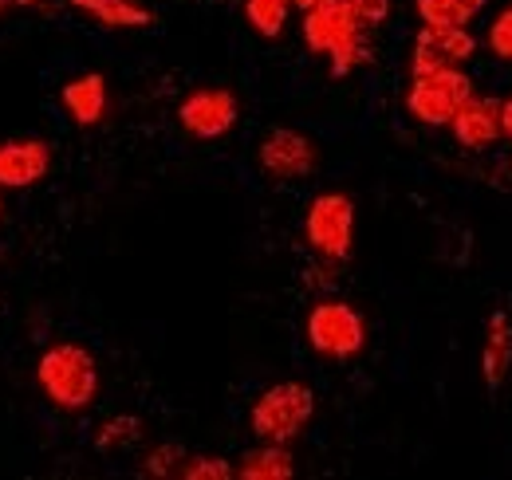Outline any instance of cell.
Instances as JSON below:
<instances>
[{
    "mask_svg": "<svg viewBox=\"0 0 512 480\" xmlns=\"http://www.w3.org/2000/svg\"><path fill=\"white\" fill-rule=\"evenodd\" d=\"M304 233L323 260H347L355 244V201L347 193H320L308 205Z\"/></svg>",
    "mask_w": 512,
    "mask_h": 480,
    "instance_id": "8992f818",
    "label": "cell"
},
{
    "mask_svg": "<svg viewBox=\"0 0 512 480\" xmlns=\"http://www.w3.org/2000/svg\"><path fill=\"white\" fill-rule=\"evenodd\" d=\"M371 28L351 12L347 0H320L304 8V44L320 56H331V75L343 79L355 67L375 60L371 48Z\"/></svg>",
    "mask_w": 512,
    "mask_h": 480,
    "instance_id": "6da1fadb",
    "label": "cell"
},
{
    "mask_svg": "<svg viewBox=\"0 0 512 480\" xmlns=\"http://www.w3.org/2000/svg\"><path fill=\"white\" fill-rule=\"evenodd\" d=\"M71 4L91 12L103 28H146V24H154V16L134 0H71Z\"/></svg>",
    "mask_w": 512,
    "mask_h": 480,
    "instance_id": "9a60e30c",
    "label": "cell"
},
{
    "mask_svg": "<svg viewBox=\"0 0 512 480\" xmlns=\"http://www.w3.org/2000/svg\"><path fill=\"white\" fill-rule=\"evenodd\" d=\"M477 40L469 28H438V24H422L418 40H414V75L418 71H438V67H461L473 60Z\"/></svg>",
    "mask_w": 512,
    "mask_h": 480,
    "instance_id": "9c48e42d",
    "label": "cell"
},
{
    "mask_svg": "<svg viewBox=\"0 0 512 480\" xmlns=\"http://www.w3.org/2000/svg\"><path fill=\"white\" fill-rule=\"evenodd\" d=\"M12 4H36V0H12Z\"/></svg>",
    "mask_w": 512,
    "mask_h": 480,
    "instance_id": "484cf974",
    "label": "cell"
},
{
    "mask_svg": "<svg viewBox=\"0 0 512 480\" xmlns=\"http://www.w3.org/2000/svg\"><path fill=\"white\" fill-rule=\"evenodd\" d=\"M178 477H186V480H229V477H237V469H233L225 457H186V461H182V469H178Z\"/></svg>",
    "mask_w": 512,
    "mask_h": 480,
    "instance_id": "ac0fdd59",
    "label": "cell"
},
{
    "mask_svg": "<svg viewBox=\"0 0 512 480\" xmlns=\"http://www.w3.org/2000/svg\"><path fill=\"white\" fill-rule=\"evenodd\" d=\"M509 366H512V319L505 311H493L489 315V327H485V351H481L485 386L489 390H501V382L509 378Z\"/></svg>",
    "mask_w": 512,
    "mask_h": 480,
    "instance_id": "4fadbf2b",
    "label": "cell"
},
{
    "mask_svg": "<svg viewBox=\"0 0 512 480\" xmlns=\"http://www.w3.org/2000/svg\"><path fill=\"white\" fill-rule=\"evenodd\" d=\"M422 24L438 28H465L485 12V0H414Z\"/></svg>",
    "mask_w": 512,
    "mask_h": 480,
    "instance_id": "2e32d148",
    "label": "cell"
},
{
    "mask_svg": "<svg viewBox=\"0 0 512 480\" xmlns=\"http://www.w3.org/2000/svg\"><path fill=\"white\" fill-rule=\"evenodd\" d=\"M308 343L323 359H351L367 343V323L351 303L323 300L308 311Z\"/></svg>",
    "mask_w": 512,
    "mask_h": 480,
    "instance_id": "5b68a950",
    "label": "cell"
},
{
    "mask_svg": "<svg viewBox=\"0 0 512 480\" xmlns=\"http://www.w3.org/2000/svg\"><path fill=\"white\" fill-rule=\"evenodd\" d=\"M0 213H4V205H0Z\"/></svg>",
    "mask_w": 512,
    "mask_h": 480,
    "instance_id": "4316f807",
    "label": "cell"
},
{
    "mask_svg": "<svg viewBox=\"0 0 512 480\" xmlns=\"http://www.w3.org/2000/svg\"><path fill=\"white\" fill-rule=\"evenodd\" d=\"M489 52H493L497 60L512 63V4L501 8V12L493 16V24H489Z\"/></svg>",
    "mask_w": 512,
    "mask_h": 480,
    "instance_id": "ffe728a7",
    "label": "cell"
},
{
    "mask_svg": "<svg viewBox=\"0 0 512 480\" xmlns=\"http://www.w3.org/2000/svg\"><path fill=\"white\" fill-rule=\"evenodd\" d=\"M8 4H12V0H0V16H4V12H8Z\"/></svg>",
    "mask_w": 512,
    "mask_h": 480,
    "instance_id": "d4e9b609",
    "label": "cell"
},
{
    "mask_svg": "<svg viewBox=\"0 0 512 480\" xmlns=\"http://www.w3.org/2000/svg\"><path fill=\"white\" fill-rule=\"evenodd\" d=\"M453 138L465 146V150H485L501 138V103L497 99H481V95H469L457 115L449 119Z\"/></svg>",
    "mask_w": 512,
    "mask_h": 480,
    "instance_id": "8fae6325",
    "label": "cell"
},
{
    "mask_svg": "<svg viewBox=\"0 0 512 480\" xmlns=\"http://www.w3.org/2000/svg\"><path fill=\"white\" fill-rule=\"evenodd\" d=\"M477 95L473 79L461 67H438V71H418L406 95V111L426 126H449V119L457 115V107Z\"/></svg>",
    "mask_w": 512,
    "mask_h": 480,
    "instance_id": "277c9868",
    "label": "cell"
},
{
    "mask_svg": "<svg viewBox=\"0 0 512 480\" xmlns=\"http://www.w3.org/2000/svg\"><path fill=\"white\" fill-rule=\"evenodd\" d=\"M501 134H509L512 138V95L501 103Z\"/></svg>",
    "mask_w": 512,
    "mask_h": 480,
    "instance_id": "603a6c76",
    "label": "cell"
},
{
    "mask_svg": "<svg viewBox=\"0 0 512 480\" xmlns=\"http://www.w3.org/2000/svg\"><path fill=\"white\" fill-rule=\"evenodd\" d=\"M316 414V394L304 382H276L253 406V433L268 445H288Z\"/></svg>",
    "mask_w": 512,
    "mask_h": 480,
    "instance_id": "3957f363",
    "label": "cell"
},
{
    "mask_svg": "<svg viewBox=\"0 0 512 480\" xmlns=\"http://www.w3.org/2000/svg\"><path fill=\"white\" fill-rule=\"evenodd\" d=\"M178 122H182V130L193 134V138H205V142L209 138H221L237 122V95L225 91V87H201V91H193V95L182 99Z\"/></svg>",
    "mask_w": 512,
    "mask_h": 480,
    "instance_id": "ba28073f",
    "label": "cell"
},
{
    "mask_svg": "<svg viewBox=\"0 0 512 480\" xmlns=\"http://www.w3.org/2000/svg\"><path fill=\"white\" fill-rule=\"evenodd\" d=\"M138 433H142V421H138V418H130V414H127V418H111L107 425H103V429H99L95 445H99V449L107 453V449H119V445H130V441H134Z\"/></svg>",
    "mask_w": 512,
    "mask_h": 480,
    "instance_id": "d6986e66",
    "label": "cell"
},
{
    "mask_svg": "<svg viewBox=\"0 0 512 480\" xmlns=\"http://www.w3.org/2000/svg\"><path fill=\"white\" fill-rule=\"evenodd\" d=\"M296 8H312V4H320V0H292Z\"/></svg>",
    "mask_w": 512,
    "mask_h": 480,
    "instance_id": "cb8c5ba5",
    "label": "cell"
},
{
    "mask_svg": "<svg viewBox=\"0 0 512 480\" xmlns=\"http://www.w3.org/2000/svg\"><path fill=\"white\" fill-rule=\"evenodd\" d=\"M256 162L268 178L276 181H296V178H308L316 170V146L308 134L300 130H288V126H276L264 134L260 150H256Z\"/></svg>",
    "mask_w": 512,
    "mask_h": 480,
    "instance_id": "52a82bcc",
    "label": "cell"
},
{
    "mask_svg": "<svg viewBox=\"0 0 512 480\" xmlns=\"http://www.w3.org/2000/svg\"><path fill=\"white\" fill-rule=\"evenodd\" d=\"M52 170V146L40 138H16L0 146V189H28Z\"/></svg>",
    "mask_w": 512,
    "mask_h": 480,
    "instance_id": "30bf717a",
    "label": "cell"
},
{
    "mask_svg": "<svg viewBox=\"0 0 512 480\" xmlns=\"http://www.w3.org/2000/svg\"><path fill=\"white\" fill-rule=\"evenodd\" d=\"M288 12H292V0H245V16L260 36L276 40L288 24Z\"/></svg>",
    "mask_w": 512,
    "mask_h": 480,
    "instance_id": "e0dca14e",
    "label": "cell"
},
{
    "mask_svg": "<svg viewBox=\"0 0 512 480\" xmlns=\"http://www.w3.org/2000/svg\"><path fill=\"white\" fill-rule=\"evenodd\" d=\"M296 473V461L284 445H268L260 441V449H249L237 465V477L245 480H288Z\"/></svg>",
    "mask_w": 512,
    "mask_h": 480,
    "instance_id": "5bb4252c",
    "label": "cell"
},
{
    "mask_svg": "<svg viewBox=\"0 0 512 480\" xmlns=\"http://www.w3.org/2000/svg\"><path fill=\"white\" fill-rule=\"evenodd\" d=\"M36 382L60 410H87L99 394V366L87 347L56 343L36 362Z\"/></svg>",
    "mask_w": 512,
    "mask_h": 480,
    "instance_id": "7a4b0ae2",
    "label": "cell"
},
{
    "mask_svg": "<svg viewBox=\"0 0 512 480\" xmlns=\"http://www.w3.org/2000/svg\"><path fill=\"white\" fill-rule=\"evenodd\" d=\"M60 103H64V111L71 115L75 126H95L107 115V79L99 71L67 79L64 91H60Z\"/></svg>",
    "mask_w": 512,
    "mask_h": 480,
    "instance_id": "7c38bea8",
    "label": "cell"
},
{
    "mask_svg": "<svg viewBox=\"0 0 512 480\" xmlns=\"http://www.w3.org/2000/svg\"><path fill=\"white\" fill-rule=\"evenodd\" d=\"M182 461H186V453H182L178 445H158V449L146 457V473H150V477H170V473L182 469Z\"/></svg>",
    "mask_w": 512,
    "mask_h": 480,
    "instance_id": "44dd1931",
    "label": "cell"
},
{
    "mask_svg": "<svg viewBox=\"0 0 512 480\" xmlns=\"http://www.w3.org/2000/svg\"><path fill=\"white\" fill-rule=\"evenodd\" d=\"M351 4V12L367 24V28H379L386 20V12H390V0H347Z\"/></svg>",
    "mask_w": 512,
    "mask_h": 480,
    "instance_id": "7402d4cb",
    "label": "cell"
}]
</instances>
